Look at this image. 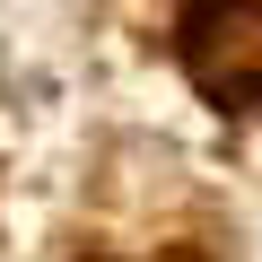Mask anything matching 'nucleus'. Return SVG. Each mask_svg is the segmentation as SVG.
I'll use <instances>...</instances> for the list:
<instances>
[{"mask_svg": "<svg viewBox=\"0 0 262 262\" xmlns=\"http://www.w3.org/2000/svg\"><path fill=\"white\" fill-rule=\"evenodd\" d=\"M175 44L210 105H227V114L262 105V0H192Z\"/></svg>", "mask_w": 262, "mask_h": 262, "instance_id": "obj_1", "label": "nucleus"}]
</instances>
